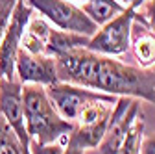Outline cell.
Segmentation results:
<instances>
[{
  "label": "cell",
  "instance_id": "cell-1",
  "mask_svg": "<svg viewBox=\"0 0 155 154\" xmlns=\"http://www.w3.org/2000/svg\"><path fill=\"white\" fill-rule=\"evenodd\" d=\"M57 80L113 97H131L155 106V67L140 69L89 48H72L55 56Z\"/></svg>",
  "mask_w": 155,
  "mask_h": 154
},
{
  "label": "cell",
  "instance_id": "cell-2",
  "mask_svg": "<svg viewBox=\"0 0 155 154\" xmlns=\"http://www.w3.org/2000/svg\"><path fill=\"white\" fill-rule=\"evenodd\" d=\"M22 106H24V126L30 141L35 143H55L67 145L68 134L74 123L63 119L52 104L45 86L22 84Z\"/></svg>",
  "mask_w": 155,
  "mask_h": 154
},
{
  "label": "cell",
  "instance_id": "cell-3",
  "mask_svg": "<svg viewBox=\"0 0 155 154\" xmlns=\"http://www.w3.org/2000/svg\"><path fill=\"white\" fill-rule=\"evenodd\" d=\"M89 37L63 32L52 26L45 17H31L22 35L21 47L31 54H45L55 58L57 54L72 50V48H87Z\"/></svg>",
  "mask_w": 155,
  "mask_h": 154
},
{
  "label": "cell",
  "instance_id": "cell-4",
  "mask_svg": "<svg viewBox=\"0 0 155 154\" xmlns=\"http://www.w3.org/2000/svg\"><path fill=\"white\" fill-rule=\"evenodd\" d=\"M118 97L104 95L100 99H94L83 106L74 121V128L68 134L67 143L76 145L81 150H91L100 145L104 134L107 130L114 102Z\"/></svg>",
  "mask_w": 155,
  "mask_h": 154
},
{
  "label": "cell",
  "instance_id": "cell-5",
  "mask_svg": "<svg viewBox=\"0 0 155 154\" xmlns=\"http://www.w3.org/2000/svg\"><path fill=\"white\" fill-rule=\"evenodd\" d=\"M137 17V9L135 8H126L122 13L113 17L109 23L98 26L91 37L87 48L102 54V56H111L118 58L129 50V41H131V28Z\"/></svg>",
  "mask_w": 155,
  "mask_h": 154
},
{
  "label": "cell",
  "instance_id": "cell-6",
  "mask_svg": "<svg viewBox=\"0 0 155 154\" xmlns=\"http://www.w3.org/2000/svg\"><path fill=\"white\" fill-rule=\"evenodd\" d=\"M26 2L33 8V11L41 13L52 26L63 32L91 37L98 30V26L85 15V11L70 0H26Z\"/></svg>",
  "mask_w": 155,
  "mask_h": 154
},
{
  "label": "cell",
  "instance_id": "cell-7",
  "mask_svg": "<svg viewBox=\"0 0 155 154\" xmlns=\"http://www.w3.org/2000/svg\"><path fill=\"white\" fill-rule=\"evenodd\" d=\"M33 17V8L26 0H17L13 8L9 24L0 39V80H13L15 76V60L17 52L21 48L22 35L30 19Z\"/></svg>",
  "mask_w": 155,
  "mask_h": 154
},
{
  "label": "cell",
  "instance_id": "cell-8",
  "mask_svg": "<svg viewBox=\"0 0 155 154\" xmlns=\"http://www.w3.org/2000/svg\"><path fill=\"white\" fill-rule=\"evenodd\" d=\"M139 113H140V100L139 99H131V97L116 99L107 130L104 134L100 145L96 147L100 150V154H118L126 134Z\"/></svg>",
  "mask_w": 155,
  "mask_h": 154
},
{
  "label": "cell",
  "instance_id": "cell-9",
  "mask_svg": "<svg viewBox=\"0 0 155 154\" xmlns=\"http://www.w3.org/2000/svg\"><path fill=\"white\" fill-rule=\"evenodd\" d=\"M48 97L52 100V104L55 106V110L59 111V115L63 119L74 123L78 113L83 110V106L94 99H100L107 93L102 91H94L89 87H81L76 84H68V82H55L45 87Z\"/></svg>",
  "mask_w": 155,
  "mask_h": 154
},
{
  "label": "cell",
  "instance_id": "cell-10",
  "mask_svg": "<svg viewBox=\"0 0 155 154\" xmlns=\"http://www.w3.org/2000/svg\"><path fill=\"white\" fill-rule=\"evenodd\" d=\"M15 76L21 84H37L45 87L59 82L55 71V58L45 54H31L22 47L17 52Z\"/></svg>",
  "mask_w": 155,
  "mask_h": 154
},
{
  "label": "cell",
  "instance_id": "cell-11",
  "mask_svg": "<svg viewBox=\"0 0 155 154\" xmlns=\"http://www.w3.org/2000/svg\"><path fill=\"white\" fill-rule=\"evenodd\" d=\"M0 115L13 128L24 145L30 147V138L24 126V106H22V84L17 78L0 80Z\"/></svg>",
  "mask_w": 155,
  "mask_h": 154
},
{
  "label": "cell",
  "instance_id": "cell-12",
  "mask_svg": "<svg viewBox=\"0 0 155 154\" xmlns=\"http://www.w3.org/2000/svg\"><path fill=\"white\" fill-rule=\"evenodd\" d=\"M129 48L140 69L155 67V32L142 21L133 23Z\"/></svg>",
  "mask_w": 155,
  "mask_h": 154
},
{
  "label": "cell",
  "instance_id": "cell-13",
  "mask_svg": "<svg viewBox=\"0 0 155 154\" xmlns=\"http://www.w3.org/2000/svg\"><path fill=\"white\" fill-rule=\"evenodd\" d=\"M80 8L85 11V15L96 26L109 23L113 17H116L118 13H122L126 9L118 0H87Z\"/></svg>",
  "mask_w": 155,
  "mask_h": 154
},
{
  "label": "cell",
  "instance_id": "cell-14",
  "mask_svg": "<svg viewBox=\"0 0 155 154\" xmlns=\"http://www.w3.org/2000/svg\"><path fill=\"white\" fill-rule=\"evenodd\" d=\"M144 113L140 111L137 117H135V121L131 123L126 138L120 145V150L118 154H140V147H142V139H144Z\"/></svg>",
  "mask_w": 155,
  "mask_h": 154
},
{
  "label": "cell",
  "instance_id": "cell-15",
  "mask_svg": "<svg viewBox=\"0 0 155 154\" xmlns=\"http://www.w3.org/2000/svg\"><path fill=\"white\" fill-rule=\"evenodd\" d=\"M0 154H30V147L18 139L2 115H0Z\"/></svg>",
  "mask_w": 155,
  "mask_h": 154
},
{
  "label": "cell",
  "instance_id": "cell-16",
  "mask_svg": "<svg viewBox=\"0 0 155 154\" xmlns=\"http://www.w3.org/2000/svg\"><path fill=\"white\" fill-rule=\"evenodd\" d=\"M65 145L55 141V143H35L30 141V154H63Z\"/></svg>",
  "mask_w": 155,
  "mask_h": 154
},
{
  "label": "cell",
  "instance_id": "cell-17",
  "mask_svg": "<svg viewBox=\"0 0 155 154\" xmlns=\"http://www.w3.org/2000/svg\"><path fill=\"white\" fill-rule=\"evenodd\" d=\"M146 15H139L137 11V17H135V21H142L144 24H148L153 32H155V0H146Z\"/></svg>",
  "mask_w": 155,
  "mask_h": 154
},
{
  "label": "cell",
  "instance_id": "cell-18",
  "mask_svg": "<svg viewBox=\"0 0 155 154\" xmlns=\"http://www.w3.org/2000/svg\"><path fill=\"white\" fill-rule=\"evenodd\" d=\"M15 4H8L4 8H0V39H2V35H4V32H6V28L9 24V19H11V13H13Z\"/></svg>",
  "mask_w": 155,
  "mask_h": 154
},
{
  "label": "cell",
  "instance_id": "cell-19",
  "mask_svg": "<svg viewBox=\"0 0 155 154\" xmlns=\"http://www.w3.org/2000/svg\"><path fill=\"white\" fill-rule=\"evenodd\" d=\"M140 154H155V132H153V134H150L148 138H144V139H142Z\"/></svg>",
  "mask_w": 155,
  "mask_h": 154
},
{
  "label": "cell",
  "instance_id": "cell-20",
  "mask_svg": "<svg viewBox=\"0 0 155 154\" xmlns=\"http://www.w3.org/2000/svg\"><path fill=\"white\" fill-rule=\"evenodd\" d=\"M118 2H120L124 8H135V9L139 11V8L146 2V0H118Z\"/></svg>",
  "mask_w": 155,
  "mask_h": 154
},
{
  "label": "cell",
  "instance_id": "cell-21",
  "mask_svg": "<svg viewBox=\"0 0 155 154\" xmlns=\"http://www.w3.org/2000/svg\"><path fill=\"white\" fill-rule=\"evenodd\" d=\"M85 150H81V149H78L76 145H72V143H67L65 145V152L63 154H83Z\"/></svg>",
  "mask_w": 155,
  "mask_h": 154
},
{
  "label": "cell",
  "instance_id": "cell-22",
  "mask_svg": "<svg viewBox=\"0 0 155 154\" xmlns=\"http://www.w3.org/2000/svg\"><path fill=\"white\" fill-rule=\"evenodd\" d=\"M17 0H0V8H4V6H8V4H15Z\"/></svg>",
  "mask_w": 155,
  "mask_h": 154
}]
</instances>
